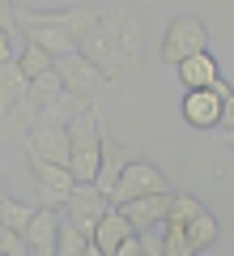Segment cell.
Masks as SVG:
<instances>
[{
	"instance_id": "obj_1",
	"label": "cell",
	"mask_w": 234,
	"mask_h": 256,
	"mask_svg": "<svg viewBox=\"0 0 234 256\" xmlns=\"http://www.w3.org/2000/svg\"><path fill=\"white\" fill-rule=\"evenodd\" d=\"M81 52L98 64L111 82H119V77L136 64V56H141V30H136V22L128 18L124 9H102L98 26L90 30V38L81 43Z\"/></svg>"
},
{
	"instance_id": "obj_2",
	"label": "cell",
	"mask_w": 234,
	"mask_h": 256,
	"mask_svg": "<svg viewBox=\"0 0 234 256\" xmlns=\"http://www.w3.org/2000/svg\"><path fill=\"white\" fill-rule=\"evenodd\" d=\"M68 132H72L68 171L77 175V184H98V171H102V132H107V124H102V116H98V102L72 120Z\"/></svg>"
},
{
	"instance_id": "obj_3",
	"label": "cell",
	"mask_w": 234,
	"mask_h": 256,
	"mask_svg": "<svg viewBox=\"0 0 234 256\" xmlns=\"http://www.w3.org/2000/svg\"><path fill=\"white\" fill-rule=\"evenodd\" d=\"M17 30L26 43H38L43 52H51L55 60L60 56H72L81 52V43L72 38L68 22H64V13H34V9H17Z\"/></svg>"
},
{
	"instance_id": "obj_4",
	"label": "cell",
	"mask_w": 234,
	"mask_h": 256,
	"mask_svg": "<svg viewBox=\"0 0 234 256\" xmlns=\"http://www.w3.org/2000/svg\"><path fill=\"white\" fill-rule=\"evenodd\" d=\"M200 52H209V26L196 13L171 18V26H166V34H162V64H175V68H179L183 60H192V56H200Z\"/></svg>"
},
{
	"instance_id": "obj_5",
	"label": "cell",
	"mask_w": 234,
	"mask_h": 256,
	"mask_svg": "<svg viewBox=\"0 0 234 256\" xmlns=\"http://www.w3.org/2000/svg\"><path fill=\"white\" fill-rule=\"evenodd\" d=\"M111 210H115V201H111L98 184H77V188H72V196L64 201V218L77 222L90 239H94V230L102 226V218H107Z\"/></svg>"
},
{
	"instance_id": "obj_6",
	"label": "cell",
	"mask_w": 234,
	"mask_h": 256,
	"mask_svg": "<svg viewBox=\"0 0 234 256\" xmlns=\"http://www.w3.org/2000/svg\"><path fill=\"white\" fill-rule=\"evenodd\" d=\"M55 73L64 77V86H68V94H77V98H98V90L102 86L111 82L107 73H102L98 64L90 60V56L85 52H72V56H60V60H55Z\"/></svg>"
},
{
	"instance_id": "obj_7",
	"label": "cell",
	"mask_w": 234,
	"mask_h": 256,
	"mask_svg": "<svg viewBox=\"0 0 234 256\" xmlns=\"http://www.w3.org/2000/svg\"><path fill=\"white\" fill-rule=\"evenodd\" d=\"M153 192H171L166 175L158 171L153 162H145V158H132L128 171L119 175V184L111 188V201H115V205H128V201H136V196H153Z\"/></svg>"
},
{
	"instance_id": "obj_8",
	"label": "cell",
	"mask_w": 234,
	"mask_h": 256,
	"mask_svg": "<svg viewBox=\"0 0 234 256\" xmlns=\"http://www.w3.org/2000/svg\"><path fill=\"white\" fill-rule=\"evenodd\" d=\"M21 150H26L34 162H60V166H68V158H72V132H68V124L43 120V124L26 137Z\"/></svg>"
},
{
	"instance_id": "obj_9",
	"label": "cell",
	"mask_w": 234,
	"mask_h": 256,
	"mask_svg": "<svg viewBox=\"0 0 234 256\" xmlns=\"http://www.w3.org/2000/svg\"><path fill=\"white\" fill-rule=\"evenodd\" d=\"M226 90H230L226 82L209 86V90H188L183 94V120H188L192 128H200V132L222 128V94Z\"/></svg>"
},
{
	"instance_id": "obj_10",
	"label": "cell",
	"mask_w": 234,
	"mask_h": 256,
	"mask_svg": "<svg viewBox=\"0 0 234 256\" xmlns=\"http://www.w3.org/2000/svg\"><path fill=\"white\" fill-rule=\"evenodd\" d=\"M30 175H34V188L47 205H64L72 196V188H77V175L60 162H34L30 158Z\"/></svg>"
},
{
	"instance_id": "obj_11",
	"label": "cell",
	"mask_w": 234,
	"mask_h": 256,
	"mask_svg": "<svg viewBox=\"0 0 234 256\" xmlns=\"http://www.w3.org/2000/svg\"><path fill=\"white\" fill-rule=\"evenodd\" d=\"M60 226H64V214L55 205H43L34 214V222L21 230L26 244H30V256H55L60 252Z\"/></svg>"
},
{
	"instance_id": "obj_12",
	"label": "cell",
	"mask_w": 234,
	"mask_h": 256,
	"mask_svg": "<svg viewBox=\"0 0 234 256\" xmlns=\"http://www.w3.org/2000/svg\"><path fill=\"white\" fill-rule=\"evenodd\" d=\"M171 201H175V192H153V196H136V201L119 205V210L128 214L132 230L141 235V230H153V226H162L171 218Z\"/></svg>"
},
{
	"instance_id": "obj_13",
	"label": "cell",
	"mask_w": 234,
	"mask_h": 256,
	"mask_svg": "<svg viewBox=\"0 0 234 256\" xmlns=\"http://www.w3.org/2000/svg\"><path fill=\"white\" fill-rule=\"evenodd\" d=\"M30 77H26V68L17 64V56L13 60H0V111H9V107H17L21 98H30Z\"/></svg>"
},
{
	"instance_id": "obj_14",
	"label": "cell",
	"mask_w": 234,
	"mask_h": 256,
	"mask_svg": "<svg viewBox=\"0 0 234 256\" xmlns=\"http://www.w3.org/2000/svg\"><path fill=\"white\" fill-rule=\"evenodd\" d=\"M175 73H179L183 90H209V86L222 82V73H217V60H213L209 52H200V56H192V60H183Z\"/></svg>"
},
{
	"instance_id": "obj_15",
	"label": "cell",
	"mask_w": 234,
	"mask_h": 256,
	"mask_svg": "<svg viewBox=\"0 0 234 256\" xmlns=\"http://www.w3.org/2000/svg\"><path fill=\"white\" fill-rule=\"evenodd\" d=\"M128 162H132V158H128V150L119 146L111 132H102V171H98V188L107 192V196H111V188L119 184V175L128 171Z\"/></svg>"
},
{
	"instance_id": "obj_16",
	"label": "cell",
	"mask_w": 234,
	"mask_h": 256,
	"mask_svg": "<svg viewBox=\"0 0 234 256\" xmlns=\"http://www.w3.org/2000/svg\"><path fill=\"white\" fill-rule=\"evenodd\" d=\"M132 235H136V230H132V222H128V214L115 205V210L102 218V226L94 230V244H98L107 256H115V252H119V244H128Z\"/></svg>"
},
{
	"instance_id": "obj_17",
	"label": "cell",
	"mask_w": 234,
	"mask_h": 256,
	"mask_svg": "<svg viewBox=\"0 0 234 256\" xmlns=\"http://www.w3.org/2000/svg\"><path fill=\"white\" fill-rule=\"evenodd\" d=\"M188 239H192V248H196V256H200V252H209V248L222 239V222H217L213 214L205 210L196 222H188Z\"/></svg>"
},
{
	"instance_id": "obj_18",
	"label": "cell",
	"mask_w": 234,
	"mask_h": 256,
	"mask_svg": "<svg viewBox=\"0 0 234 256\" xmlns=\"http://www.w3.org/2000/svg\"><path fill=\"white\" fill-rule=\"evenodd\" d=\"M17 64L26 68V77H30V82H34V77H43V73H51V68H55V56H51V52H43L38 43H26V38H21Z\"/></svg>"
},
{
	"instance_id": "obj_19",
	"label": "cell",
	"mask_w": 234,
	"mask_h": 256,
	"mask_svg": "<svg viewBox=\"0 0 234 256\" xmlns=\"http://www.w3.org/2000/svg\"><path fill=\"white\" fill-rule=\"evenodd\" d=\"M34 205H26V201H17V196H4L0 201V226H9V230H26L30 222H34Z\"/></svg>"
},
{
	"instance_id": "obj_20",
	"label": "cell",
	"mask_w": 234,
	"mask_h": 256,
	"mask_svg": "<svg viewBox=\"0 0 234 256\" xmlns=\"http://www.w3.org/2000/svg\"><path fill=\"white\" fill-rule=\"evenodd\" d=\"M205 210H209V205L200 201V196H192V192H175V201H171V222H183V226H188V222H196Z\"/></svg>"
},
{
	"instance_id": "obj_21",
	"label": "cell",
	"mask_w": 234,
	"mask_h": 256,
	"mask_svg": "<svg viewBox=\"0 0 234 256\" xmlns=\"http://www.w3.org/2000/svg\"><path fill=\"white\" fill-rule=\"evenodd\" d=\"M162 235H166V256H196V248H192L188 239V226L183 222H162Z\"/></svg>"
},
{
	"instance_id": "obj_22",
	"label": "cell",
	"mask_w": 234,
	"mask_h": 256,
	"mask_svg": "<svg viewBox=\"0 0 234 256\" xmlns=\"http://www.w3.org/2000/svg\"><path fill=\"white\" fill-rule=\"evenodd\" d=\"M30 94H34V98H38V102H43V107H47V102L64 98V94H68V86H64V77H60V73H55V68H51V73L34 77V86H30Z\"/></svg>"
},
{
	"instance_id": "obj_23",
	"label": "cell",
	"mask_w": 234,
	"mask_h": 256,
	"mask_svg": "<svg viewBox=\"0 0 234 256\" xmlns=\"http://www.w3.org/2000/svg\"><path fill=\"white\" fill-rule=\"evenodd\" d=\"M85 248H90V235H85L77 222L64 218V226H60V252H55V256H81Z\"/></svg>"
},
{
	"instance_id": "obj_24",
	"label": "cell",
	"mask_w": 234,
	"mask_h": 256,
	"mask_svg": "<svg viewBox=\"0 0 234 256\" xmlns=\"http://www.w3.org/2000/svg\"><path fill=\"white\" fill-rule=\"evenodd\" d=\"M0 256H30V244L21 230H9V226H0Z\"/></svg>"
},
{
	"instance_id": "obj_25",
	"label": "cell",
	"mask_w": 234,
	"mask_h": 256,
	"mask_svg": "<svg viewBox=\"0 0 234 256\" xmlns=\"http://www.w3.org/2000/svg\"><path fill=\"white\" fill-rule=\"evenodd\" d=\"M141 252H145V256H166V235H162V226L141 230Z\"/></svg>"
},
{
	"instance_id": "obj_26",
	"label": "cell",
	"mask_w": 234,
	"mask_h": 256,
	"mask_svg": "<svg viewBox=\"0 0 234 256\" xmlns=\"http://www.w3.org/2000/svg\"><path fill=\"white\" fill-rule=\"evenodd\" d=\"M222 128H226V137H234V90L222 94Z\"/></svg>"
},
{
	"instance_id": "obj_27",
	"label": "cell",
	"mask_w": 234,
	"mask_h": 256,
	"mask_svg": "<svg viewBox=\"0 0 234 256\" xmlns=\"http://www.w3.org/2000/svg\"><path fill=\"white\" fill-rule=\"evenodd\" d=\"M115 256H145V252H141V235H132L128 244H119V252H115Z\"/></svg>"
},
{
	"instance_id": "obj_28",
	"label": "cell",
	"mask_w": 234,
	"mask_h": 256,
	"mask_svg": "<svg viewBox=\"0 0 234 256\" xmlns=\"http://www.w3.org/2000/svg\"><path fill=\"white\" fill-rule=\"evenodd\" d=\"M81 256H107V252H102V248H98V244H94V239H90V248H85Z\"/></svg>"
},
{
	"instance_id": "obj_29",
	"label": "cell",
	"mask_w": 234,
	"mask_h": 256,
	"mask_svg": "<svg viewBox=\"0 0 234 256\" xmlns=\"http://www.w3.org/2000/svg\"><path fill=\"white\" fill-rule=\"evenodd\" d=\"M230 146H234V137H230Z\"/></svg>"
}]
</instances>
